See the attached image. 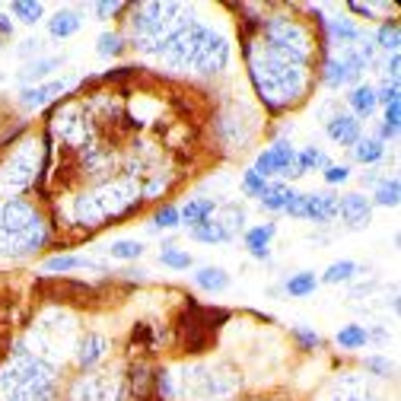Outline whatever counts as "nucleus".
Wrapping results in <instances>:
<instances>
[{
    "instance_id": "obj_1",
    "label": "nucleus",
    "mask_w": 401,
    "mask_h": 401,
    "mask_svg": "<svg viewBox=\"0 0 401 401\" xmlns=\"http://www.w3.org/2000/svg\"><path fill=\"white\" fill-rule=\"evenodd\" d=\"M252 80H255L258 96L265 99L271 108L293 106L306 90V67L293 64L280 54L268 51L261 58H252Z\"/></svg>"
},
{
    "instance_id": "obj_2",
    "label": "nucleus",
    "mask_w": 401,
    "mask_h": 401,
    "mask_svg": "<svg viewBox=\"0 0 401 401\" xmlns=\"http://www.w3.org/2000/svg\"><path fill=\"white\" fill-rule=\"evenodd\" d=\"M42 243H45V227H42L35 207L26 204L23 197L7 201L3 213H0V255H29Z\"/></svg>"
},
{
    "instance_id": "obj_3",
    "label": "nucleus",
    "mask_w": 401,
    "mask_h": 401,
    "mask_svg": "<svg viewBox=\"0 0 401 401\" xmlns=\"http://www.w3.org/2000/svg\"><path fill=\"white\" fill-rule=\"evenodd\" d=\"M255 172L261 175V179H268V175H284V179H300V169H296V150L290 144H284V140H277V144L271 147V150L258 153L255 159Z\"/></svg>"
},
{
    "instance_id": "obj_4",
    "label": "nucleus",
    "mask_w": 401,
    "mask_h": 401,
    "mask_svg": "<svg viewBox=\"0 0 401 401\" xmlns=\"http://www.w3.org/2000/svg\"><path fill=\"white\" fill-rule=\"evenodd\" d=\"M227 54H229V48H227V42L220 35H211L207 32V38L201 42V48H197V54H195V67L201 70V74H217L223 64H227Z\"/></svg>"
},
{
    "instance_id": "obj_5",
    "label": "nucleus",
    "mask_w": 401,
    "mask_h": 401,
    "mask_svg": "<svg viewBox=\"0 0 401 401\" xmlns=\"http://www.w3.org/2000/svg\"><path fill=\"white\" fill-rule=\"evenodd\" d=\"M338 213L350 229H363L373 220V204L366 201V195H344L338 201Z\"/></svg>"
},
{
    "instance_id": "obj_6",
    "label": "nucleus",
    "mask_w": 401,
    "mask_h": 401,
    "mask_svg": "<svg viewBox=\"0 0 401 401\" xmlns=\"http://www.w3.org/2000/svg\"><path fill=\"white\" fill-rule=\"evenodd\" d=\"M325 131L334 144L341 147H354L360 140V122L347 112H334L332 118H325Z\"/></svg>"
},
{
    "instance_id": "obj_7",
    "label": "nucleus",
    "mask_w": 401,
    "mask_h": 401,
    "mask_svg": "<svg viewBox=\"0 0 401 401\" xmlns=\"http://www.w3.org/2000/svg\"><path fill=\"white\" fill-rule=\"evenodd\" d=\"M338 195H325V191H312L306 195V213L303 220H312V223H328V220L338 217Z\"/></svg>"
},
{
    "instance_id": "obj_8",
    "label": "nucleus",
    "mask_w": 401,
    "mask_h": 401,
    "mask_svg": "<svg viewBox=\"0 0 401 401\" xmlns=\"http://www.w3.org/2000/svg\"><path fill=\"white\" fill-rule=\"evenodd\" d=\"M67 86H70V80H51V83H42V86H26V90L19 92V102H23L26 108H38V106H45V102H51L54 96H61Z\"/></svg>"
},
{
    "instance_id": "obj_9",
    "label": "nucleus",
    "mask_w": 401,
    "mask_h": 401,
    "mask_svg": "<svg viewBox=\"0 0 401 401\" xmlns=\"http://www.w3.org/2000/svg\"><path fill=\"white\" fill-rule=\"evenodd\" d=\"M29 179H32V153L19 150L13 159H10V166L3 169V182H7L10 188H23Z\"/></svg>"
},
{
    "instance_id": "obj_10",
    "label": "nucleus",
    "mask_w": 401,
    "mask_h": 401,
    "mask_svg": "<svg viewBox=\"0 0 401 401\" xmlns=\"http://www.w3.org/2000/svg\"><path fill=\"white\" fill-rule=\"evenodd\" d=\"M213 211H217V204H213L211 197H191L188 204L179 211V220H185V223L195 229V227H201V223H207Z\"/></svg>"
},
{
    "instance_id": "obj_11",
    "label": "nucleus",
    "mask_w": 401,
    "mask_h": 401,
    "mask_svg": "<svg viewBox=\"0 0 401 401\" xmlns=\"http://www.w3.org/2000/svg\"><path fill=\"white\" fill-rule=\"evenodd\" d=\"M274 233H277V227H274V223H265V227L249 229V233H245V245H249L252 255L265 261V258H268V243L274 239Z\"/></svg>"
},
{
    "instance_id": "obj_12",
    "label": "nucleus",
    "mask_w": 401,
    "mask_h": 401,
    "mask_svg": "<svg viewBox=\"0 0 401 401\" xmlns=\"http://www.w3.org/2000/svg\"><path fill=\"white\" fill-rule=\"evenodd\" d=\"M347 102H350V108H354V118H370L373 112H376V90L373 86H354V92L347 96Z\"/></svg>"
},
{
    "instance_id": "obj_13",
    "label": "nucleus",
    "mask_w": 401,
    "mask_h": 401,
    "mask_svg": "<svg viewBox=\"0 0 401 401\" xmlns=\"http://www.w3.org/2000/svg\"><path fill=\"white\" fill-rule=\"evenodd\" d=\"M80 26H83V19L76 13H70V10H61L58 16H51V23H48V32H51L54 38H70L80 32Z\"/></svg>"
},
{
    "instance_id": "obj_14",
    "label": "nucleus",
    "mask_w": 401,
    "mask_h": 401,
    "mask_svg": "<svg viewBox=\"0 0 401 401\" xmlns=\"http://www.w3.org/2000/svg\"><path fill=\"white\" fill-rule=\"evenodd\" d=\"M108 350V341L102 338V334H90V338L80 341V350H76V360H80V366H92L99 360V357Z\"/></svg>"
},
{
    "instance_id": "obj_15",
    "label": "nucleus",
    "mask_w": 401,
    "mask_h": 401,
    "mask_svg": "<svg viewBox=\"0 0 401 401\" xmlns=\"http://www.w3.org/2000/svg\"><path fill=\"white\" fill-rule=\"evenodd\" d=\"M293 195L296 191L290 188V185L274 182V185H268V191L261 195V207H265V211H284V207L293 201Z\"/></svg>"
},
{
    "instance_id": "obj_16",
    "label": "nucleus",
    "mask_w": 401,
    "mask_h": 401,
    "mask_svg": "<svg viewBox=\"0 0 401 401\" xmlns=\"http://www.w3.org/2000/svg\"><path fill=\"white\" fill-rule=\"evenodd\" d=\"M197 280V287L201 290H211V293H220V290H227L229 287V274L223 271V268H201V271L195 274Z\"/></svg>"
},
{
    "instance_id": "obj_17",
    "label": "nucleus",
    "mask_w": 401,
    "mask_h": 401,
    "mask_svg": "<svg viewBox=\"0 0 401 401\" xmlns=\"http://www.w3.org/2000/svg\"><path fill=\"white\" fill-rule=\"evenodd\" d=\"M61 64H64V58H38V61L26 64L23 74H19V80H23V83H35V80H42V76L54 74Z\"/></svg>"
},
{
    "instance_id": "obj_18",
    "label": "nucleus",
    "mask_w": 401,
    "mask_h": 401,
    "mask_svg": "<svg viewBox=\"0 0 401 401\" xmlns=\"http://www.w3.org/2000/svg\"><path fill=\"white\" fill-rule=\"evenodd\" d=\"M366 341H370V334H366L363 325H357V322H350V325H344L338 332V347H344V350H360V347H366Z\"/></svg>"
},
{
    "instance_id": "obj_19",
    "label": "nucleus",
    "mask_w": 401,
    "mask_h": 401,
    "mask_svg": "<svg viewBox=\"0 0 401 401\" xmlns=\"http://www.w3.org/2000/svg\"><path fill=\"white\" fill-rule=\"evenodd\" d=\"M191 236H195L197 243H229L233 236L227 233V229L220 227V220H207V223H201V227H195L191 229Z\"/></svg>"
},
{
    "instance_id": "obj_20",
    "label": "nucleus",
    "mask_w": 401,
    "mask_h": 401,
    "mask_svg": "<svg viewBox=\"0 0 401 401\" xmlns=\"http://www.w3.org/2000/svg\"><path fill=\"white\" fill-rule=\"evenodd\" d=\"M382 153H386V144H382L379 137H366V140H357L354 144V156L360 159V163H379Z\"/></svg>"
},
{
    "instance_id": "obj_21",
    "label": "nucleus",
    "mask_w": 401,
    "mask_h": 401,
    "mask_svg": "<svg viewBox=\"0 0 401 401\" xmlns=\"http://www.w3.org/2000/svg\"><path fill=\"white\" fill-rule=\"evenodd\" d=\"M332 166L325 156V150H318V147H306L303 153H296V169L300 172H309V169H325Z\"/></svg>"
},
{
    "instance_id": "obj_22",
    "label": "nucleus",
    "mask_w": 401,
    "mask_h": 401,
    "mask_svg": "<svg viewBox=\"0 0 401 401\" xmlns=\"http://www.w3.org/2000/svg\"><path fill=\"white\" fill-rule=\"evenodd\" d=\"M159 261H163L166 268H179V271H185V268L195 265V258H191L185 249H175L172 243L163 245V252H159Z\"/></svg>"
},
{
    "instance_id": "obj_23",
    "label": "nucleus",
    "mask_w": 401,
    "mask_h": 401,
    "mask_svg": "<svg viewBox=\"0 0 401 401\" xmlns=\"http://www.w3.org/2000/svg\"><path fill=\"white\" fill-rule=\"evenodd\" d=\"M328 29H332V38L338 45H354V42H360V29H357L350 19H332Z\"/></svg>"
},
{
    "instance_id": "obj_24",
    "label": "nucleus",
    "mask_w": 401,
    "mask_h": 401,
    "mask_svg": "<svg viewBox=\"0 0 401 401\" xmlns=\"http://www.w3.org/2000/svg\"><path fill=\"white\" fill-rule=\"evenodd\" d=\"M401 201V182L398 179H382L376 185V204L382 207H395Z\"/></svg>"
},
{
    "instance_id": "obj_25",
    "label": "nucleus",
    "mask_w": 401,
    "mask_h": 401,
    "mask_svg": "<svg viewBox=\"0 0 401 401\" xmlns=\"http://www.w3.org/2000/svg\"><path fill=\"white\" fill-rule=\"evenodd\" d=\"M318 287V280L312 271H300L287 280V293L290 296H312V290Z\"/></svg>"
},
{
    "instance_id": "obj_26",
    "label": "nucleus",
    "mask_w": 401,
    "mask_h": 401,
    "mask_svg": "<svg viewBox=\"0 0 401 401\" xmlns=\"http://www.w3.org/2000/svg\"><path fill=\"white\" fill-rule=\"evenodd\" d=\"M398 42H401V26H398V19H388V23H382L376 45L386 48V51H392V54H398Z\"/></svg>"
},
{
    "instance_id": "obj_27",
    "label": "nucleus",
    "mask_w": 401,
    "mask_h": 401,
    "mask_svg": "<svg viewBox=\"0 0 401 401\" xmlns=\"http://www.w3.org/2000/svg\"><path fill=\"white\" fill-rule=\"evenodd\" d=\"M344 83H350L344 61H341V58H328L325 61V86L328 90H338V86H344Z\"/></svg>"
},
{
    "instance_id": "obj_28",
    "label": "nucleus",
    "mask_w": 401,
    "mask_h": 401,
    "mask_svg": "<svg viewBox=\"0 0 401 401\" xmlns=\"http://www.w3.org/2000/svg\"><path fill=\"white\" fill-rule=\"evenodd\" d=\"M74 268H92V261L86 258H76V255H54L45 261V271H74Z\"/></svg>"
},
{
    "instance_id": "obj_29",
    "label": "nucleus",
    "mask_w": 401,
    "mask_h": 401,
    "mask_svg": "<svg viewBox=\"0 0 401 401\" xmlns=\"http://www.w3.org/2000/svg\"><path fill=\"white\" fill-rule=\"evenodd\" d=\"M360 274V268L354 265V261H334L332 268L325 271V284H344V280H350V277H357Z\"/></svg>"
},
{
    "instance_id": "obj_30",
    "label": "nucleus",
    "mask_w": 401,
    "mask_h": 401,
    "mask_svg": "<svg viewBox=\"0 0 401 401\" xmlns=\"http://www.w3.org/2000/svg\"><path fill=\"white\" fill-rule=\"evenodd\" d=\"M10 10H13V16H19V19L29 23V26L42 19V3H38V0H32V3H29V0H16Z\"/></svg>"
},
{
    "instance_id": "obj_31",
    "label": "nucleus",
    "mask_w": 401,
    "mask_h": 401,
    "mask_svg": "<svg viewBox=\"0 0 401 401\" xmlns=\"http://www.w3.org/2000/svg\"><path fill=\"white\" fill-rule=\"evenodd\" d=\"M243 191H245L249 197H258V201H261V195L268 191V179H261L255 169H245V175H243Z\"/></svg>"
},
{
    "instance_id": "obj_32",
    "label": "nucleus",
    "mask_w": 401,
    "mask_h": 401,
    "mask_svg": "<svg viewBox=\"0 0 401 401\" xmlns=\"http://www.w3.org/2000/svg\"><path fill=\"white\" fill-rule=\"evenodd\" d=\"M108 255H112V258H122V261H131V258H140V255H144V245H140V243H131V239H122V243L108 245Z\"/></svg>"
},
{
    "instance_id": "obj_33",
    "label": "nucleus",
    "mask_w": 401,
    "mask_h": 401,
    "mask_svg": "<svg viewBox=\"0 0 401 401\" xmlns=\"http://www.w3.org/2000/svg\"><path fill=\"white\" fill-rule=\"evenodd\" d=\"M220 227L227 229L229 236L243 233V229H245V211H243V207H233V204H229V207H227V223H220Z\"/></svg>"
},
{
    "instance_id": "obj_34",
    "label": "nucleus",
    "mask_w": 401,
    "mask_h": 401,
    "mask_svg": "<svg viewBox=\"0 0 401 401\" xmlns=\"http://www.w3.org/2000/svg\"><path fill=\"white\" fill-rule=\"evenodd\" d=\"M122 38L115 35V32H106V35H99V45L96 51L102 54V58H115V54H122Z\"/></svg>"
},
{
    "instance_id": "obj_35",
    "label": "nucleus",
    "mask_w": 401,
    "mask_h": 401,
    "mask_svg": "<svg viewBox=\"0 0 401 401\" xmlns=\"http://www.w3.org/2000/svg\"><path fill=\"white\" fill-rule=\"evenodd\" d=\"M182 220H179V207H163V211H156V217H153V229H172L179 227Z\"/></svg>"
},
{
    "instance_id": "obj_36",
    "label": "nucleus",
    "mask_w": 401,
    "mask_h": 401,
    "mask_svg": "<svg viewBox=\"0 0 401 401\" xmlns=\"http://www.w3.org/2000/svg\"><path fill=\"white\" fill-rule=\"evenodd\" d=\"M296 341H300V347L303 350H316V347H322V338H318L316 332H309V328H296Z\"/></svg>"
},
{
    "instance_id": "obj_37",
    "label": "nucleus",
    "mask_w": 401,
    "mask_h": 401,
    "mask_svg": "<svg viewBox=\"0 0 401 401\" xmlns=\"http://www.w3.org/2000/svg\"><path fill=\"white\" fill-rule=\"evenodd\" d=\"M379 102H382V106L398 102V83H388V80H386V83L379 86V90H376V106H379Z\"/></svg>"
},
{
    "instance_id": "obj_38",
    "label": "nucleus",
    "mask_w": 401,
    "mask_h": 401,
    "mask_svg": "<svg viewBox=\"0 0 401 401\" xmlns=\"http://www.w3.org/2000/svg\"><path fill=\"white\" fill-rule=\"evenodd\" d=\"M347 179H350V169L347 166H325V182L341 185V182H347Z\"/></svg>"
},
{
    "instance_id": "obj_39",
    "label": "nucleus",
    "mask_w": 401,
    "mask_h": 401,
    "mask_svg": "<svg viewBox=\"0 0 401 401\" xmlns=\"http://www.w3.org/2000/svg\"><path fill=\"white\" fill-rule=\"evenodd\" d=\"M284 213H287V217L303 220V213H306V195H293V201L284 207Z\"/></svg>"
},
{
    "instance_id": "obj_40",
    "label": "nucleus",
    "mask_w": 401,
    "mask_h": 401,
    "mask_svg": "<svg viewBox=\"0 0 401 401\" xmlns=\"http://www.w3.org/2000/svg\"><path fill=\"white\" fill-rule=\"evenodd\" d=\"M366 370H373L376 376H388V373H392V363H388L386 357H370V360H366Z\"/></svg>"
},
{
    "instance_id": "obj_41",
    "label": "nucleus",
    "mask_w": 401,
    "mask_h": 401,
    "mask_svg": "<svg viewBox=\"0 0 401 401\" xmlns=\"http://www.w3.org/2000/svg\"><path fill=\"white\" fill-rule=\"evenodd\" d=\"M122 10H124V3H96L99 19H108L112 13H122Z\"/></svg>"
},
{
    "instance_id": "obj_42",
    "label": "nucleus",
    "mask_w": 401,
    "mask_h": 401,
    "mask_svg": "<svg viewBox=\"0 0 401 401\" xmlns=\"http://www.w3.org/2000/svg\"><path fill=\"white\" fill-rule=\"evenodd\" d=\"M398 67H401V61H398V54H392V61L386 64V74H392V83H398Z\"/></svg>"
},
{
    "instance_id": "obj_43",
    "label": "nucleus",
    "mask_w": 401,
    "mask_h": 401,
    "mask_svg": "<svg viewBox=\"0 0 401 401\" xmlns=\"http://www.w3.org/2000/svg\"><path fill=\"white\" fill-rule=\"evenodd\" d=\"M350 10H354V13H363V19H370V16H373V10L366 7V3H350Z\"/></svg>"
},
{
    "instance_id": "obj_44",
    "label": "nucleus",
    "mask_w": 401,
    "mask_h": 401,
    "mask_svg": "<svg viewBox=\"0 0 401 401\" xmlns=\"http://www.w3.org/2000/svg\"><path fill=\"white\" fill-rule=\"evenodd\" d=\"M13 32V23H10L7 16H0V35H10Z\"/></svg>"
}]
</instances>
